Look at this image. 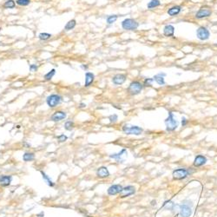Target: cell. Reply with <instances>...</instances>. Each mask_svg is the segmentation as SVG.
<instances>
[{
    "mask_svg": "<svg viewBox=\"0 0 217 217\" xmlns=\"http://www.w3.org/2000/svg\"><path fill=\"white\" fill-rule=\"evenodd\" d=\"M187 123H188V120H187V118L184 117H181V125H182V127L186 126Z\"/></svg>",
    "mask_w": 217,
    "mask_h": 217,
    "instance_id": "obj_37",
    "label": "cell"
},
{
    "mask_svg": "<svg viewBox=\"0 0 217 217\" xmlns=\"http://www.w3.org/2000/svg\"><path fill=\"white\" fill-rule=\"evenodd\" d=\"M164 77H166V74L165 73H158L157 75H155L154 76V81L159 84V85H161V86H162V85H165V80H164Z\"/></svg>",
    "mask_w": 217,
    "mask_h": 217,
    "instance_id": "obj_17",
    "label": "cell"
},
{
    "mask_svg": "<svg viewBox=\"0 0 217 217\" xmlns=\"http://www.w3.org/2000/svg\"><path fill=\"white\" fill-rule=\"evenodd\" d=\"M175 207V204L171 201H166L163 203V208L167 209V210H172Z\"/></svg>",
    "mask_w": 217,
    "mask_h": 217,
    "instance_id": "obj_27",
    "label": "cell"
},
{
    "mask_svg": "<svg viewBox=\"0 0 217 217\" xmlns=\"http://www.w3.org/2000/svg\"><path fill=\"white\" fill-rule=\"evenodd\" d=\"M122 187L120 184H116V185H112L108 189V195L110 196H115L120 194L122 190Z\"/></svg>",
    "mask_w": 217,
    "mask_h": 217,
    "instance_id": "obj_11",
    "label": "cell"
},
{
    "mask_svg": "<svg viewBox=\"0 0 217 217\" xmlns=\"http://www.w3.org/2000/svg\"><path fill=\"white\" fill-rule=\"evenodd\" d=\"M126 79H127V76L125 74H117L113 77L112 82L116 85H121L125 83Z\"/></svg>",
    "mask_w": 217,
    "mask_h": 217,
    "instance_id": "obj_12",
    "label": "cell"
},
{
    "mask_svg": "<svg viewBox=\"0 0 217 217\" xmlns=\"http://www.w3.org/2000/svg\"><path fill=\"white\" fill-rule=\"evenodd\" d=\"M212 14V11L210 9H207V8H201L198 11L196 14V18L198 19H201V18H208L210 17Z\"/></svg>",
    "mask_w": 217,
    "mask_h": 217,
    "instance_id": "obj_8",
    "label": "cell"
},
{
    "mask_svg": "<svg viewBox=\"0 0 217 217\" xmlns=\"http://www.w3.org/2000/svg\"><path fill=\"white\" fill-rule=\"evenodd\" d=\"M189 169H178L174 170L173 172V177L174 179H176V180H181V179H184L189 176Z\"/></svg>",
    "mask_w": 217,
    "mask_h": 217,
    "instance_id": "obj_7",
    "label": "cell"
},
{
    "mask_svg": "<svg viewBox=\"0 0 217 217\" xmlns=\"http://www.w3.org/2000/svg\"><path fill=\"white\" fill-rule=\"evenodd\" d=\"M12 181L11 176H0V185L2 187H8L11 185Z\"/></svg>",
    "mask_w": 217,
    "mask_h": 217,
    "instance_id": "obj_15",
    "label": "cell"
},
{
    "mask_svg": "<svg viewBox=\"0 0 217 217\" xmlns=\"http://www.w3.org/2000/svg\"><path fill=\"white\" fill-rule=\"evenodd\" d=\"M1 30H2V28H1V27H0V31H1Z\"/></svg>",
    "mask_w": 217,
    "mask_h": 217,
    "instance_id": "obj_41",
    "label": "cell"
},
{
    "mask_svg": "<svg viewBox=\"0 0 217 217\" xmlns=\"http://www.w3.org/2000/svg\"><path fill=\"white\" fill-rule=\"evenodd\" d=\"M135 192H136V189L134 186H127V187L122 189V192L120 193V196L122 198L128 197V196L134 195Z\"/></svg>",
    "mask_w": 217,
    "mask_h": 217,
    "instance_id": "obj_9",
    "label": "cell"
},
{
    "mask_svg": "<svg viewBox=\"0 0 217 217\" xmlns=\"http://www.w3.org/2000/svg\"><path fill=\"white\" fill-rule=\"evenodd\" d=\"M175 34V27L172 24H167L163 28V35L166 37H173Z\"/></svg>",
    "mask_w": 217,
    "mask_h": 217,
    "instance_id": "obj_14",
    "label": "cell"
},
{
    "mask_svg": "<svg viewBox=\"0 0 217 217\" xmlns=\"http://www.w3.org/2000/svg\"><path fill=\"white\" fill-rule=\"evenodd\" d=\"M95 79V75L91 72H86L85 73V83H84V86L85 87H89L90 86Z\"/></svg>",
    "mask_w": 217,
    "mask_h": 217,
    "instance_id": "obj_16",
    "label": "cell"
},
{
    "mask_svg": "<svg viewBox=\"0 0 217 217\" xmlns=\"http://www.w3.org/2000/svg\"><path fill=\"white\" fill-rule=\"evenodd\" d=\"M97 175L100 178H106L110 176V172L106 167H100L97 169Z\"/></svg>",
    "mask_w": 217,
    "mask_h": 217,
    "instance_id": "obj_19",
    "label": "cell"
},
{
    "mask_svg": "<svg viewBox=\"0 0 217 217\" xmlns=\"http://www.w3.org/2000/svg\"><path fill=\"white\" fill-rule=\"evenodd\" d=\"M86 107V104L84 103V102H80V104H79L78 108L79 109H83V108H85Z\"/></svg>",
    "mask_w": 217,
    "mask_h": 217,
    "instance_id": "obj_38",
    "label": "cell"
},
{
    "mask_svg": "<svg viewBox=\"0 0 217 217\" xmlns=\"http://www.w3.org/2000/svg\"><path fill=\"white\" fill-rule=\"evenodd\" d=\"M196 37L201 41H206L210 37V32L208 28L204 26H201L196 30Z\"/></svg>",
    "mask_w": 217,
    "mask_h": 217,
    "instance_id": "obj_6",
    "label": "cell"
},
{
    "mask_svg": "<svg viewBox=\"0 0 217 217\" xmlns=\"http://www.w3.org/2000/svg\"><path fill=\"white\" fill-rule=\"evenodd\" d=\"M58 141H59L60 142H65V141H67V136H65L64 134H62V135H60L58 137Z\"/></svg>",
    "mask_w": 217,
    "mask_h": 217,
    "instance_id": "obj_35",
    "label": "cell"
},
{
    "mask_svg": "<svg viewBox=\"0 0 217 217\" xmlns=\"http://www.w3.org/2000/svg\"><path fill=\"white\" fill-rule=\"evenodd\" d=\"M125 155H127V151H126V149H122L120 152L118 153H115V154H112V155H110V158H113V159H115V160H117V161H123V159H122V156H125Z\"/></svg>",
    "mask_w": 217,
    "mask_h": 217,
    "instance_id": "obj_20",
    "label": "cell"
},
{
    "mask_svg": "<svg viewBox=\"0 0 217 217\" xmlns=\"http://www.w3.org/2000/svg\"><path fill=\"white\" fill-rule=\"evenodd\" d=\"M181 7L180 5H175L168 10V14L170 17H175L181 12Z\"/></svg>",
    "mask_w": 217,
    "mask_h": 217,
    "instance_id": "obj_18",
    "label": "cell"
},
{
    "mask_svg": "<svg viewBox=\"0 0 217 217\" xmlns=\"http://www.w3.org/2000/svg\"><path fill=\"white\" fill-rule=\"evenodd\" d=\"M38 65H37V64H31V65H30V70H31V71H32V72L37 71V70H38Z\"/></svg>",
    "mask_w": 217,
    "mask_h": 217,
    "instance_id": "obj_36",
    "label": "cell"
},
{
    "mask_svg": "<svg viewBox=\"0 0 217 217\" xmlns=\"http://www.w3.org/2000/svg\"><path fill=\"white\" fill-rule=\"evenodd\" d=\"M216 45H217V44H216Z\"/></svg>",
    "mask_w": 217,
    "mask_h": 217,
    "instance_id": "obj_42",
    "label": "cell"
},
{
    "mask_svg": "<svg viewBox=\"0 0 217 217\" xmlns=\"http://www.w3.org/2000/svg\"><path fill=\"white\" fill-rule=\"evenodd\" d=\"M161 5V2L160 0H150L149 2V4H147V7L148 9H154V8H157L158 6Z\"/></svg>",
    "mask_w": 217,
    "mask_h": 217,
    "instance_id": "obj_23",
    "label": "cell"
},
{
    "mask_svg": "<svg viewBox=\"0 0 217 217\" xmlns=\"http://www.w3.org/2000/svg\"><path fill=\"white\" fill-rule=\"evenodd\" d=\"M191 214H192V210L189 206H187L185 204L180 206V216H181L189 217L191 216Z\"/></svg>",
    "mask_w": 217,
    "mask_h": 217,
    "instance_id": "obj_13",
    "label": "cell"
},
{
    "mask_svg": "<svg viewBox=\"0 0 217 217\" xmlns=\"http://www.w3.org/2000/svg\"><path fill=\"white\" fill-rule=\"evenodd\" d=\"M207 162V158L203 156H197L195 158V161H194V165L196 167H200V166H202L203 164H205Z\"/></svg>",
    "mask_w": 217,
    "mask_h": 217,
    "instance_id": "obj_21",
    "label": "cell"
},
{
    "mask_svg": "<svg viewBox=\"0 0 217 217\" xmlns=\"http://www.w3.org/2000/svg\"><path fill=\"white\" fill-rule=\"evenodd\" d=\"M67 114L64 111H56L51 117V120L52 122H60L66 118Z\"/></svg>",
    "mask_w": 217,
    "mask_h": 217,
    "instance_id": "obj_10",
    "label": "cell"
},
{
    "mask_svg": "<svg viewBox=\"0 0 217 217\" xmlns=\"http://www.w3.org/2000/svg\"><path fill=\"white\" fill-rule=\"evenodd\" d=\"M16 4L20 6H27L31 4V0H17Z\"/></svg>",
    "mask_w": 217,
    "mask_h": 217,
    "instance_id": "obj_31",
    "label": "cell"
},
{
    "mask_svg": "<svg viewBox=\"0 0 217 217\" xmlns=\"http://www.w3.org/2000/svg\"><path fill=\"white\" fill-rule=\"evenodd\" d=\"M41 174H42V176H43V180L46 181V183L50 186V187H54L55 186V183L51 180V178L49 177L45 173H43V171H41Z\"/></svg>",
    "mask_w": 217,
    "mask_h": 217,
    "instance_id": "obj_26",
    "label": "cell"
},
{
    "mask_svg": "<svg viewBox=\"0 0 217 217\" xmlns=\"http://www.w3.org/2000/svg\"><path fill=\"white\" fill-rule=\"evenodd\" d=\"M165 125L167 131H174L178 127V121L175 117V115L172 111H169V116L165 120Z\"/></svg>",
    "mask_w": 217,
    "mask_h": 217,
    "instance_id": "obj_1",
    "label": "cell"
},
{
    "mask_svg": "<svg viewBox=\"0 0 217 217\" xmlns=\"http://www.w3.org/2000/svg\"><path fill=\"white\" fill-rule=\"evenodd\" d=\"M38 38L40 40H43V41H46V40H49L51 38V34L50 33H47V32H42L38 35Z\"/></svg>",
    "mask_w": 217,
    "mask_h": 217,
    "instance_id": "obj_30",
    "label": "cell"
},
{
    "mask_svg": "<svg viewBox=\"0 0 217 217\" xmlns=\"http://www.w3.org/2000/svg\"><path fill=\"white\" fill-rule=\"evenodd\" d=\"M35 159V155L34 153H29V152H26L24 153V155L23 156V160L24 162H31Z\"/></svg>",
    "mask_w": 217,
    "mask_h": 217,
    "instance_id": "obj_25",
    "label": "cell"
},
{
    "mask_svg": "<svg viewBox=\"0 0 217 217\" xmlns=\"http://www.w3.org/2000/svg\"><path fill=\"white\" fill-rule=\"evenodd\" d=\"M109 120H110V122H116L117 120H118V117H117V115H116V114H114V115H111V116H110V117H109Z\"/></svg>",
    "mask_w": 217,
    "mask_h": 217,
    "instance_id": "obj_34",
    "label": "cell"
},
{
    "mask_svg": "<svg viewBox=\"0 0 217 217\" xmlns=\"http://www.w3.org/2000/svg\"><path fill=\"white\" fill-rule=\"evenodd\" d=\"M81 68H82V69H83L84 70H87L89 67H88V65H84V64H82V65H81Z\"/></svg>",
    "mask_w": 217,
    "mask_h": 217,
    "instance_id": "obj_39",
    "label": "cell"
},
{
    "mask_svg": "<svg viewBox=\"0 0 217 217\" xmlns=\"http://www.w3.org/2000/svg\"><path fill=\"white\" fill-rule=\"evenodd\" d=\"M143 89V84L139 81H133L129 83L127 91L131 96H137L139 95Z\"/></svg>",
    "mask_w": 217,
    "mask_h": 217,
    "instance_id": "obj_2",
    "label": "cell"
},
{
    "mask_svg": "<svg viewBox=\"0 0 217 217\" xmlns=\"http://www.w3.org/2000/svg\"><path fill=\"white\" fill-rule=\"evenodd\" d=\"M16 6V2L14 0H7L4 4V8L5 9H13Z\"/></svg>",
    "mask_w": 217,
    "mask_h": 217,
    "instance_id": "obj_24",
    "label": "cell"
},
{
    "mask_svg": "<svg viewBox=\"0 0 217 217\" xmlns=\"http://www.w3.org/2000/svg\"><path fill=\"white\" fill-rule=\"evenodd\" d=\"M155 81H154V78H145L144 80V83H143V86H146V87H150V86H152V83H154Z\"/></svg>",
    "mask_w": 217,
    "mask_h": 217,
    "instance_id": "obj_33",
    "label": "cell"
},
{
    "mask_svg": "<svg viewBox=\"0 0 217 217\" xmlns=\"http://www.w3.org/2000/svg\"><path fill=\"white\" fill-rule=\"evenodd\" d=\"M138 22L133 18H126L122 22V27L126 31H135L138 28Z\"/></svg>",
    "mask_w": 217,
    "mask_h": 217,
    "instance_id": "obj_4",
    "label": "cell"
},
{
    "mask_svg": "<svg viewBox=\"0 0 217 217\" xmlns=\"http://www.w3.org/2000/svg\"><path fill=\"white\" fill-rule=\"evenodd\" d=\"M118 18V17L117 15H110V16H108L107 18H106V22L108 24H112L114 23L117 20Z\"/></svg>",
    "mask_w": 217,
    "mask_h": 217,
    "instance_id": "obj_29",
    "label": "cell"
},
{
    "mask_svg": "<svg viewBox=\"0 0 217 217\" xmlns=\"http://www.w3.org/2000/svg\"><path fill=\"white\" fill-rule=\"evenodd\" d=\"M154 204H155V205L157 204V203H156V201H152V205H154Z\"/></svg>",
    "mask_w": 217,
    "mask_h": 217,
    "instance_id": "obj_40",
    "label": "cell"
},
{
    "mask_svg": "<svg viewBox=\"0 0 217 217\" xmlns=\"http://www.w3.org/2000/svg\"><path fill=\"white\" fill-rule=\"evenodd\" d=\"M122 131L127 135H136L139 136L142 133L143 129L137 125H131V124H124L122 126Z\"/></svg>",
    "mask_w": 217,
    "mask_h": 217,
    "instance_id": "obj_3",
    "label": "cell"
},
{
    "mask_svg": "<svg viewBox=\"0 0 217 217\" xmlns=\"http://www.w3.org/2000/svg\"><path fill=\"white\" fill-rule=\"evenodd\" d=\"M55 74H56V70L55 69H52L51 70H50L48 73H46L44 75V79L46 81H50V80H51V79L53 78V77L55 76Z\"/></svg>",
    "mask_w": 217,
    "mask_h": 217,
    "instance_id": "obj_28",
    "label": "cell"
},
{
    "mask_svg": "<svg viewBox=\"0 0 217 217\" xmlns=\"http://www.w3.org/2000/svg\"><path fill=\"white\" fill-rule=\"evenodd\" d=\"M63 97L58 95V94H51L47 98H46V102H47V105L50 107V108H55L57 107L58 104H60V102H62Z\"/></svg>",
    "mask_w": 217,
    "mask_h": 217,
    "instance_id": "obj_5",
    "label": "cell"
},
{
    "mask_svg": "<svg viewBox=\"0 0 217 217\" xmlns=\"http://www.w3.org/2000/svg\"><path fill=\"white\" fill-rule=\"evenodd\" d=\"M76 25H77V21L75 19H72V20H70L67 23H66V25L64 26V30L65 31H70V30H73L75 27H76Z\"/></svg>",
    "mask_w": 217,
    "mask_h": 217,
    "instance_id": "obj_22",
    "label": "cell"
},
{
    "mask_svg": "<svg viewBox=\"0 0 217 217\" xmlns=\"http://www.w3.org/2000/svg\"><path fill=\"white\" fill-rule=\"evenodd\" d=\"M64 128L66 130H71L74 128V122L71 121H67L64 124Z\"/></svg>",
    "mask_w": 217,
    "mask_h": 217,
    "instance_id": "obj_32",
    "label": "cell"
}]
</instances>
